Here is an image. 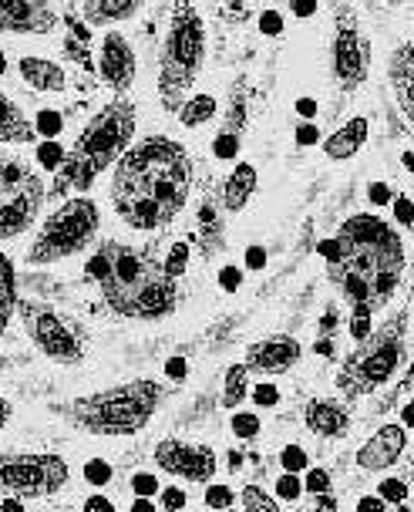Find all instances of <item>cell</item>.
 Here are the masks:
<instances>
[{
    "label": "cell",
    "instance_id": "1",
    "mask_svg": "<svg viewBox=\"0 0 414 512\" xmlns=\"http://www.w3.org/2000/svg\"><path fill=\"white\" fill-rule=\"evenodd\" d=\"M192 189V159L179 142L152 135L118 159L112 179L115 213L132 230H162L182 213Z\"/></svg>",
    "mask_w": 414,
    "mask_h": 512
},
{
    "label": "cell",
    "instance_id": "19",
    "mask_svg": "<svg viewBox=\"0 0 414 512\" xmlns=\"http://www.w3.org/2000/svg\"><path fill=\"white\" fill-rule=\"evenodd\" d=\"M364 142H367V118H351V122L344 128H337V132L324 142V152H327V159L344 162L361 152Z\"/></svg>",
    "mask_w": 414,
    "mask_h": 512
},
{
    "label": "cell",
    "instance_id": "43",
    "mask_svg": "<svg viewBox=\"0 0 414 512\" xmlns=\"http://www.w3.org/2000/svg\"><path fill=\"white\" fill-rule=\"evenodd\" d=\"M165 506H186V496H182V492H165Z\"/></svg>",
    "mask_w": 414,
    "mask_h": 512
},
{
    "label": "cell",
    "instance_id": "25",
    "mask_svg": "<svg viewBox=\"0 0 414 512\" xmlns=\"http://www.w3.org/2000/svg\"><path fill=\"white\" fill-rule=\"evenodd\" d=\"M17 307V287H14V267L4 253H0V334H4L11 310Z\"/></svg>",
    "mask_w": 414,
    "mask_h": 512
},
{
    "label": "cell",
    "instance_id": "13",
    "mask_svg": "<svg viewBox=\"0 0 414 512\" xmlns=\"http://www.w3.org/2000/svg\"><path fill=\"white\" fill-rule=\"evenodd\" d=\"M155 465L186 482H209L216 475L213 448L182 442V438H165V442L155 445Z\"/></svg>",
    "mask_w": 414,
    "mask_h": 512
},
{
    "label": "cell",
    "instance_id": "32",
    "mask_svg": "<svg viewBox=\"0 0 414 512\" xmlns=\"http://www.w3.org/2000/svg\"><path fill=\"white\" fill-rule=\"evenodd\" d=\"M233 432H236L239 438H253L256 432H260V422H256L253 415H236V418H233Z\"/></svg>",
    "mask_w": 414,
    "mask_h": 512
},
{
    "label": "cell",
    "instance_id": "10",
    "mask_svg": "<svg viewBox=\"0 0 414 512\" xmlns=\"http://www.w3.org/2000/svg\"><path fill=\"white\" fill-rule=\"evenodd\" d=\"M68 462L61 455H0V492L17 499H44L68 486Z\"/></svg>",
    "mask_w": 414,
    "mask_h": 512
},
{
    "label": "cell",
    "instance_id": "46",
    "mask_svg": "<svg viewBox=\"0 0 414 512\" xmlns=\"http://www.w3.org/2000/svg\"><path fill=\"white\" fill-rule=\"evenodd\" d=\"M357 509H384V499H361Z\"/></svg>",
    "mask_w": 414,
    "mask_h": 512
},
{
    "label": "cell",
    "instance_id": "2",
    "mask_svg": "<svg viewBox=\"0 0 414 512\" xmlns=\"http://www.w3.org/2000/svg\"><path fill=\"white\" fill-rule=\"evenodd\" d=\"M327 270L351 310H381L404 273V243L394 226L377 216H351L324 246Z\"/></svg>",
    "mask_w": 414,
    "mask_h": 512
},
{
    "label": "cell",
    "instance_id": "34",
    "mask_svg": "<svg viewBox=\"0 0 414 512\" xmlns=\"http://www.w3.org/2000/svg\"><path fill=\"white\" fill-rule=\"evenodd\" d=\"M351 331H354V337L357 341H361V337H367L371 334V314H367V310H354V320H351Z\"/></svg>",
    "mask_w": 414,
    "mask_h": 512
},
{
    "label": "cell",
    "instance_id": "15",
    "mask_svg": "<svg viewBox=\"0 0 414 512\" xmlns=\"http://www.w3.org/2000/svg\"><path fill=\"white\" fill-rule=\"evenodd\" d=\"M300 341H293L287 334L266 337V341L250 344L246 351V368L256 374H287L293 364L300 361Z\"/></svg>",
    "mask_w": 414,
    "mask_h": 512
},
{
    "label": "cell",
    "instance_id": "30",
    "mask_svg": "<svg viewBox=\"0 0 414 512\" xmlns=\"http://www.w3.org/2000/svg\"><path fill=\"white\" fill-rule=\"evenodd\" d=\"M404 496H408V486H404L401 479L381 482V499H384V502H404Z\"/></svg>",
    "mask_w": 414,
    "mask_h": 512
},
{
    "label": "cell",
    "instance_id": "11",
    "mask_svg": "<svg viewBox=\"0 0 414 512\" xmlns=\"http://www.w3.org/2000/svg\"><path fill=\"white\" fill-rule=\"evenodd\" d=\"M17 310H21L27 337L38 344L44 358L58 364H78L85 358V341L58 310H51L48 304H34V300H17Z\"/></svg>",
    "mask_w": 414,
    "mask_h": 512
},
{
    "label": "cell",
    "instance_id": "22",
    "mask_svg": "<svg viewBox=\"0 0 414 512\" xmlns=\"http://www.w3.org/2000/svg\"><path fill=\"white\" fill-rule=\"evenodd\" d=\"M253 189H256V169L250 162H239V166L229 172V179L223 182V206L229 213H239V209L250 203Z\"/></svg>",
    "mask_w": 414,
    "mask_h": 512
},
{
    "label": "cell",
    "instance_id": "35",
    "mask_svg": "<svg viewBox=\"0 0 414 512\" xmlns=\"http://www.w3.org/2000/svg\"><path fill=\"white\" fill-rule=\"evenodd\" d=\"M276 489H280V496H283V499H300V489H303V486L297 482V475L290 472V475H283L280 486H276Z\"/></svg>",
    "mask_w": 414,
    "mask_h": 512
},
{
    "label": "cell",
    "instance_id": "24",
    "mask_svg": "<svg viewBox=\"0 0 414 512\" xmlns=\"http://www.w3.org/2000/svg\"><path fill=\"white\" fill-rule=\"evenodd\" d=\"M145 0H85V17L91 24H118L128 21Z\"/></svg>",
    "mask_w": 414,
    "mask_h": 512
},
{
    "label": "cell",
    "instance_id": "18",
    "mask_svg": "<svg viewBox=\"0 0 414 512\" xmlns=\"http://www.w3.org/2000/svg\"><path fill=\"white\" fill-rule=\"evenodd\" d=\"M303 422H307L310 432L320 438H344L351 432V411L340 405V401L314 398V401H307V408H303Z\"/></svg>",
    "mask_w": 414,
    "mask_h": 512
},
{
    "label": "cell",
    "instance_id": "16",
    "mask_svg": "<svg viewBox=\"0 0 414 512\" xmlns=\"http://www.w3.org/2000/svg\"><path fill=\"white\" fill-rule=\"evenodd\" d=\"M98 71H101V78H105L108 88H115V91H128V88H132V81H135V54H132V44H128L118 31L105 34V41H101Z\"/></svg>",
    "mask_w": 414,
    "mask_h": 512
},
{
    "label": "cell",
    "instance_id": "26",
    "mask_svg": "<svg viewBox=\"0 0 414 512\" xmlns=\"http://www.w3.org/2000/svg\"><path fill=\"white\" fill-rule=\"evenodd\" d=\"M391 71H394V85H398V91H401V108L411 115V78H414L411 44H404V48L398 51V58H394Z\"/></svg>",
    "mask_w": 414,
    "mask_h": 512
},
{
    "label": "cell",
    "instance_id": "50",
    "mask_svg": "<svg viewBox=\"0 0 414 512\" xmlns=\"http://www.w3.org/2000/svg\"><path fill=\"white\" fill-rule=\"evenodd\" d=\"M135 509H138V512H149V509H152V502H145V499H138V502H135Z\"/></svg>",
    "mask_w": 414,
    "mask_h": 512
},
{
    "label": "cell",
    "instance_id": "42",
    "mask_svg": "<svg viewBox=\"0 0 414 512\" xmlns=\"http://www.w3.org/2000/svg\"><path fill=\"white\" fill-rule=\"evenodd\" d=\"M398 219L404 226L411 223V206H408V199H398Z\"/></svg>",
    "mask_w": 414,
    "mask_h": 512
},
{
    "label": "cell",
    "instance_id": "9",
    "mask_svg": "<svg viewBox=\"0 0 414 512\" xmlns=\"http://www.w3.org/2000/svg\"><path fill=\"white\" fill-rule=\"evenodd\" d=\"M44 206V186L27 162L0 152V240L24 233Z\"/></svg>",
    "mask_w": 414,
    "mask_h": 512
},
{
    "label": "cell",
    "instance_id": "17",
    "mask_svg": "<svg viewBox=\"0 0 414 512\" xmlns=\"http://www.w3.org/2000/svg\"><path fill=\"white\" fill-rule=\"evenodd\" d=\"M404 445H408V432H404V425H384L361 445V452H357V465H361L364 472L391 469V465L404 455Z\"/></svg>",
    "mask_w": 414,
    "mask_h": 512
},
{
    "label": "cell",
    "instance_id": "31",
    "mask_svg": "<svg viewBox=\"0 0 414 512\" xmlns=\"http://www.w3.org/2000/svg\"><path fill=\"white\" fill-rule=\"evenodd\" d=\"M206 506H213V509L233 506V492L223 489V486H209V492H206Z\"/></svg>",
    "mask_w": 414,
    "mask_h": 512
},
{
    "label": "cell",
    "instance_id": "21",
    "mask_svg": "<svg viewBox=\"0 0 414 512\" xmlns=\"http://www.w3.org/2000/svg\"><path fill=\"white\" fill-rule=\"evenodd\" d=\"M243 125H246V98H243V88H239L233 91V112H229L226 125L219 128V139L213 145V152L219 159H233L239 152V132H243Z\"/></svg>",
    "mask_w": 414,
    "mask_h": 512
},
{
    "label": "cell",
    "instance_id": "8",
    "mask_svg": "<svg viewBox=\"0 0 414 512\" xmlns=\"http://www.w3.org/2000/svg\"><path fill=\"white\" fill-rule=\"evenodd\" d=\"M98 233V206L91 199H68L58 213L48 216L34 240L27 260L31 263H58L64 256H75L95 240Z\"/></svg>",
    "mask_w": 414,
    "mask_h": 512
},
{
    "label": "cell",
    "instance_id": "49",
    "mask_svg": "<svg viewBox=\"0 0 414 512\" xmlns=\"http://www.w3.org/2000/svg\"><path fill=\"white\" fill-rule=\"evenodd\" d=\"M0 509H21V499H4L0 502Z\"/></svg>",
    "mask_w": 414,
    "mask_h": 512
},
{
    "label": "cell",
    "instance_id": "48",
    "mask_svg": "<svg viewBox=\"0 0 414 512\" xmlns=\"http://www.w3.org/2000/svg\"><path fill=\"white\" fill-rule=\"evenodd\" d=\"M297 11L300 14H310V11H314V0H297Z\"/></svg>",
    "mask_w": 414,
    "mask_h": 512
},
{
    "label": "cell",
    "instance_id": "45",
    "mask_svg": "<svg viewBox=\"0 0 414 512\" xmlns=\"http://www.w3.org/2000/svg\"><path fill=\"white\" fill-rule=\"evenodd\" d=\"M7 422H11V405H7V401L0 398V428H4Z\"/></svg>",
    "mask_w": 414,
    "mask_h": 512
},
{
    "label": "cell",
    "instance_id": "33",
    "mask_svg": "<svg viewBox=\"0 0 414 512\" xmlns=\"http://www.w3.org/2000/svg\"><path fill=\"white\" fill-rule=\"evenodd\" d=\"M310 492V496H314V492H327L330 489V475L324 472V469H310L307 472V486H303Z\"/></svg>",
    "mask_w": 414,
    "mask_h": 512
},
{
    "label": "cell",
    "instance_id": "29",
    "mask_svg": "<svg viewBox=\"0 0 414 512\" xmlns=\"http://www.w3.org/2000/svg\"><path fill=\"white\" fill-rule=\"evenodd\" d=\"M239 502H243L246 509H266V512H276V509H280V502H276L273 496H266V492H263L260 486H246V489H243V499H239Z\"/></svg>",
    "mask_w": 414,
    "mask_h": 512
},
{
    "label": "cell",
    "instance_id": "44",
    "mask_svg": "<svg viewBox=\"0 0 414 512\" xmlns=\"http://www.w3.org/2000/svg\"><path fill=\"white\" fill-rule=\"evenodd\" d=\"M314 139H317V128L314 125H303L300 128V142L307 145V142H314Z\"/></svg>",
    "mask_w": 414,
    "mask_h": 512
},
{
    "label": "cell",
    "instance_id": "40",
    "mask_svg": "<svg viewBox=\"0 0 414 512\" xmlns=\"http://www.w3.org/2000/svg\"><path fill=\"white\" fill-rule=\"evenodd\" d=\"M314 506L317 509H337V499L327 496V492H314Z\"/></svg>",
    "mask_w": 414,
    "mask_h": 512
},
{
    "label": "cell",
    "instance_id": "37",
    "mask_svg": "<svg viewBox=\"0 0 414 512\" xmlns=\"http://www.w3.org/2000/svg\"><path fill=\"white\" fill-rule=\"evenodd\" d=\"M85 475L91 482H95V486H101V482H108V475H112V469H108V465H101V462H91L88 469H85Z\"/></svg>",
    "mask_w": 414,
    "mask_h": 512
},
{
    "label": "cell",
    "instance_id": "5",
    "mask_svg": "<svg viewBox=\"0 0 414 512\" xmlns=\"http://www.w3.org/2000/svg\"><path fill=\"white\" fill-rule=\"evenodd\" d=\"M165 398V388L155 381H128L118 388L98 391V395L75 398L64 408L71 425L85 428L91 435H135L152 422Z\"/></svg>",
    "mask_w": 414,
    "mask_h": 512
},
{
    "label": "cell",
    "instance_id": "3",
    "mask_svg": "<svg viewBox=\"0 0 414 512\" xmlns=\"http://www.w3.org/2000/svg\"><path fill=\"white\" fill-rule=\"evenodd\" d=\"M88 277L98 283L105 304L132 320H159L176 310L179 287L149 250L128 243H101L88 260Z\"/></svg>",
    "mask_w": 414,
    "mask_h": 512
},
{
    "label": "cell",
    "instance_id": "47",
    "mask_svg": "<svg viewBox=\"0 0 414 512\" xmlns=\"http://www.w3.org/2000/svg\"><path fill=\"white\" fill-rule=\"evenodd\" d=\"M256 398H260V401H273L276 391L273 388H260V391H256Z\"/></svg>",
    "mask_w": 414,
    "mask_h": 512
},
{
    "label": "cell",
    "instance_id": "41",
    "mask_svg": "<svg viewBox=\"0 0 414 512\" xmlns=\"http://www.w3.org/2000/svg\"><path fill=\"white\" fill-rule=\"evenodd\" d=\"M85 509H105V512H112L115 506H112V502H108L105 496H91V499L85 502Z\"/></svg>",
    "mask_w": 414,
    "mask_h": 512
},
{
    "label": "cell",
    "instance_id": "12",
    "mask_svg": "<svg viewBox=\"0 0 414 512\" xmlns=\"http://www.w3.org/2000/svg\"><path fill=\"white\" fill-rule=\"evenodd\" d=\"M334 75L344 91H354L364 85L367 68H371V44H367L361 21H357L354 7L340 4L334 11Z\"/></svg>",
    "mask_w": 414,
    "mask_h": 512
},
{
    "label": "cell",
    "instance_id": "6",
    "mask_svg": "<svg viewBox=\"0 0 414 512\" xmlns=\"http://www.w3.org/2000/svg\"><path fill=\"white\" fill-rule=\"evenodd\" d=\"M202 54H206L202 17L189 0H179L176 11H172V24L169 34H165L159 61V95L169 112L182 108V95L192 88V81H196L202 68Z\"/></svg>",
    "mask_w": 414,
    "mask_h": 512
},
{
    "label": "cell",
    "instance_id": "27",
    "mask_svg": "<svg viewBox=\"0 0 414 512\" xmlns=\"http://www.w3.org/2000/svg\"><path fill=\"white\" fill-rule=\"evenodd\" d=\"M246 391H250V368H246V364H233V368L226 371L223 405L226 408H236L239 401L246 398Z\"/></svg>",
    "mask_w": 414,
    "mask_h": 512
},
{
    "label": "cell",
    "instance_id": "28",
    "mask_svg": "<svg viewBox=\"0 0 414 512\" xmlns=\"http://www.w3.org/2000/svg\"><path fill=\"white\" fill-rule=\"evenodd\" d=\"M216 115V102L209 95H202V98H192L189 105H182L179 108V118H182V125H202V122H209V118Z\"/></svg>",
    "mask_w": 414,
    "mask_h": 512
},
{
    "label": "cell",
    "instance_id": "20",
    "mask_svg": "<svg viewBox=\"0 0 414 512\" xmlns=\"http://www.w3.org/2000/svg\"><path fill=\"white\" fill-rule=\"evenodd\" d=\"M17 71H21V78L34 91H64V85H68V78H64V71L58 64L44 61V58H21Z\"/></svg>",
    "mask_w": 414,
    "mask_h": 512
},
{
    "label": "cell",
    "instance_id": "36",
    "mask_svg": "<svg viewBox=\"0 0 414 512\" xmlns=\"http://www.w3.org/2000/svg\"><path fill=\"white\" fill-rule=\"evenodd\" d=\"M182 267H186V243H179L176 250H172L169 263H165V270H169L172 277H179V273H182Z\"/></svg>",
    "mask_w": 414,
    "mask_h": 512
},
{
    "label": "cell",
    "instance_id": "39",
    "mask_svg": "<svg viewBox=\"0 0 414 512\" xmlns=\"http://www.w3.org/2000/svg\"><path fill=\"white\" fill-rule=\"evenodd\" d=\"M159 482L152 479V475H135V492H155Z\"/></svg>",
    "mask_w": 414,
    "mask_h": 512
},
{
    "label": "cell",
    "instance_id": "23",
    "mask_svg": "<svg viewBox=\"0 0 414 512\" xmlns=\"http://www.w3.org/2000/svg\"><path fill=\"white\" fill-rule=\"evenodd\" d=\"M0 142H34V125L7 95H0Z\"/></svg>",
    "mask_w": 414,
    "mask_h": 512
},
{
    "label": "cell",
    "instance_id": "38",
    "mask_svg": "<svg viewBox=\"0 0 414 512\" xmlns=\"http://www.w3.org/2000/svg\"><path fill=\"white\" fill-rule=\"evenodd\" d=\"M283 465H287L290 472L300 469V465H303V452H300V448H287V452H283Z\"/></svg>",
    "mask_w": 414,
    "mask_h": 512
},
{
    "label": "cell",
    "instance_id": "14",
    "mask_svg": "<svg viewBox=\"0 0 414 512\" xmlns=\"http://www.w3.org/2000/svg\"><path fill=\"white\" fill-rule=\"evenodd\" d=\"M58 24V14L48 0H0V31L11 34H48Z\"/></svg>",
    "mask_w": 414,
    "mask_h": 512
},
{
    "label": "cell",
    "instance_id": "4",
    "mask_svg": "<svg viewBox=\"0 0 414 512\" xmlns=\"http://www.w3.org/2000/svg\"><path fill=\"white\" fill-rule=\"evenodd\" d=\"M135 132V105L118 98V102L105 105L101 112L91 118L81 132V139L75 142V149L68 152L64 166L54 179V196L68 189H88L101 172H105L112 162L122 159V152L128 149Z\"/></svg>",
    "mask_w": 414,
    "mask_h": 512
},
{
    "label": "cell",
    "instance_id": "7",
    "mask_svg": "<svg viewBox=\"0 0 414 512\" xmlns=\"http://www.w3.org/2000/svg\"><path fill=\"white\" fill-rule=\"evenodd\" d=\"M404 361V314L388 324L384 331L361 337L357 351L340 364L337 388L344 391V398H364L377 391L381 384H388Z\"/></svg>",
    "mask_w": 414,
    "mask_h": 512
}]
</instances>
